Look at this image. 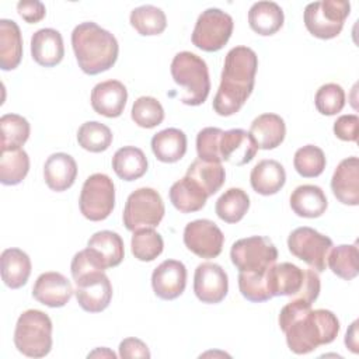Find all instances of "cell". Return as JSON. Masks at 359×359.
I'll use <instances>...</instances> for the list:
<instances>
[{
    "instance_id": "1",
    "label": "cell",
    "mask_w": 359,
    "mask_h": 359,
    "mask_svg": "<svg viewBox=\"0 0 359 359\" xmlns=\"http://www.w3.org/2000/svg\"><path fill=\"white\" fill-rule=\"evenodd\" d=\"M279 327L286 335L287 348L296 355H306L337 338L339 320L330 310H313L311 303L293 299L282 307Z\"/></svg>"
},
{
    "instance_id": "2",
    "label": "cell",
    "mask_w": 359,
    "mask_h": 359,
    "mask_svg": "<svg viewBox=\"0 0 359 359\" xmlns=\"http://www.w3.org/2000/svg\"><path fill=\"white\" fill-rule=\"evenodd\" d=\"M258 56L248 46L231 48L222 70L219 90L213 98V109L220 116L234 115L245 104L255 84Z\"/></svg>"
},
{
    "instance_id": "3",
    "label": "cell",
    "mask_w": 359,
    "mask_h": 359,
    "mask_svg": "<svg viewBox=\"0 0 359 359\" xmlns=\"http://www.w3.org/2000/svg\"><path fill=\"white\" fill-rule=\"evenodd\" d=\"M72 46L79 67L90 76L109 70L115 65L119 52L116 38L93 21L74 27Z\"/></svg>"
},
{
    "instance_id": "4",
    "label": "cell",
    "mask_w": 359,
    "mask_h": 359,
    "mask_svg": "<svg viewBox=\"0 0 359 359\" xmlns=\"http://www.w3.org/2000/svg\"><path fill=\"white\" fill-rule=\"evenodd\" d=\"M171 76L184 90L181 101L185 105H201L206 101L210 91V79L206 62L198 55L184 50L178 52L171 62Z\"/></svg>"
},
{
    "instance_id": "5",
    "label": "cell",
    "mask_w": 359,
    "mask_h": 359,
    "mask_svg": "<svg viewBox=\"0 0 359 359\" xmlns=\"http://www.w3.org/2000/svg\"><path fill=\"white\" fill-rule=\"evenodd\" d=\"M14 345L28 358H43L52 349V321L41 310L24 311L15 324Z\"/></svg>"
},
{
    "instance_id": "6",
    "label": "cell",
    "mask_w": 359,
    "mask_h": 359,
    "mask_svg": "<svg viewBox=\"0 0 359 359\" xmlns=\"http://www.w3.org/2000/svg\"><path fill=\"white\" fill-rule=\"evenodd\" d=\"M351 13V3L345 0H321L309 3L303 13L307 31L320 39H332L339 35Z\"/></svg>"
},
{
    "instance_id": "7",
    "label": "cell",
    "mask_w": 359,
    "mask_h": 359,
    "mask_svg": "<svg viewBox=\"0 0 359 359\" xmlns=\"http://www.w3.org/2000/svg\"><path fill=\"white\" fill-rule=\"evenodd\" d=\"M164 202L153 188H137L133 191L123 208V224L129 231L154 229L164 217Z\"/></svg>"
},
{
    "instance_id": "8",
    "label": "cell",
    "mask_w": 359,
    "mask_h": 359,
    "mask_svg": "<svg viewBox=\"0 0 359 359\" xmlns=\"http://www.w3.org/2000/svg\"><path fill=\"white\" fill-rule=\"evenodd\" d=\"M230 258L238 272H266L278 259L275 244L262 236L237 240L230 250Z\"/></svg>"
},
{
    "instance_id": "9",
    "label": "cell",
    "mask_w": 359,
    "mask_h": 359,
    "mask_svg": "<svg viewBox=\"0 0 359 359\" xmlns=\"http://www.w3.org/2000/svg\"><path fill=\"white\" fill-rule=\"evenodd\" d=\"M79 206L81 215L91 222L105 220L115 206V185L102 172L90 175L81 188Z\"/></svg>"
},
{
    "instance_id": "10",
    "label": "cell",
    "mask_w": 359,
    "mask_h": 359,
    "mask_svg": "<svg viewBox=\"0 0 359 359\" xmlns=\"http://www.w3.org/2000/svg\"><path fill=\"white\" fill-rule=\"evenodd\" d=\"M233 27L230 14L220 8H206L196 20L191 36L192 43L205 52H217L229 42Z\"/></svg>"
},
{
    "instance_id": "11",
    "label": "cell",
    "mask_w": 359,
    "mask_h": 359,
    "mask_svg": "<svg viewBox=\"0 0 359 359\" xmlns=\"http://www.w3.org/2000/svg\"><path fill=\"white\" fill-rule=\"evenodd\" d=\"M289 251L304 261L311 269L323 272L327 268V257L332 248V240L317 230L303 226L294 229L287 237Z\"/></svg>"
},
{
    "instance_id": "12",
    "label": "cell",
    "mask_w": 359,
    "mask_h": 359,
    "mask_svg": "<svg viewBox=\"0 0 359 359\" xmlns=\"http://www.w3.org/2000/svg\"><path fill=\"white\" fill-rule=\"evenodd\" d=\"M79 306L88 313L105 310L112 299V285L104 271H90L73 279Z\"/></svg>"
},
{
    "instance_id": "13",
    "label": "cell",
    "mask_w": 359,
    "mask_h": 359,
    "mask_svg": "<svg viewBox=\"0 0 359 359\" xmlns=\"http://www.w3.org/2000/svg\"><path fill=\"white\" fill-rule=\"evenodd\" d=\"M223 243L224 236L212 220L198 219L189 222L184 229L185 247L201 258H216L222 252Z\"/></svg>"
},
{
    "instance_id": "14",
    "label": "cell",
    "mask_w": 359,
    "mask_h": 359,
    "mask_svg": "<svg viewBox=\"0 0 359 359\" xmlns=\"http://www.w3.org/2000/svg\"><path fill=\"white\" fill-rule=\"evenodd\" d=\"M194 292L202 303H220L229 292L226 271L215 262L199 264L194 275Z\"/></svg>"
},
{
    "instance_id": "15",
    "label": "cell",
    "mask_w": 359,
    "mask_h": 359,
    "mask_svg": "<svg viewBox=\"0 0 359 359\" xmlns=\"http://www.w3.org/2000/svg\"><path fill=\"white\" fill-rule=\"evenodd\" d=\"M187 286V268L181 261L165 259L151 273V287L157 297L174 300Z\"/></svg>"
},
{
    "instance_id": "16",
    "label": "cell",
    "mask_w": 359,
    "mask_h": 359,
    "mask_svg": "<svg viewBox=\"0 0 359 359\" xmlns=\"http://www.w3.org/2000/svg\"><path fill=\"white\" fill-rule=\"evenodd\" d=\"M74 290L70 280L59 272L41 273L32 287V296L41 304L56 309L63 307L73 296Z\"/></svg>"
},
{
    "instance_id": "17",
    "label": "cell",
    "mask_w": 359,
    "mask_h": 359,
    "mask_svg": "<svg viewBox=\"0 0 359 359\" xmlns=\"http://www.w3.org/2000/svg\"><path fill=\"white\" fill-rule=\"evenodd\" d=\"M334 196L344 205H359V160L356 156L344 158L331 178Z\"/></svg>"
},
{
    "instance_id": "18",
    "label": "cell",
    "mask_w": 359,
    "mask_h": 359,
    "mask_svg": "<svg viewBox=\"0 0 359 359\" xmlns=\"http://www.w3.org/2000/svg\"><path fill=\"white\" fill-rule=\"evenodd\" d=\"M128 100V90L119 80H107L91 90L93 109L107 118H116L123 112Z\"/></svg>"
},
{
    "instance_id": "19",
    "label": "cell",
    "mask_w": 359,
    "mask_h": 359,
    "mask_svg": "<svg viewBox=\"0 0 359 359\" xmlns=\"http://www.w3.org/2000/svg\"><path fill=\"white\" fill-rule=\"evenodd\" d=\"M219 150L222 161L233 165H244L255 157L258 146L250 132L236 128L223 132Z\"/></svg>"
},
{
    "instance_id": "20",
    "label": "cell",
    "mask_w": 359,
    "mask_h": 359,
    "mask_svg": "<svg viewBox=\"0 0 359 359\" xmlns=\"http://www.w3.org/2000/svg\"><path fill=\"white\" fill-rule=\"evenodd\" d=\"M31 55L32 59L43 67L59 65L65 56L60 32L53 28H42L34 32L31 36Z\"/></svg>"
},
{
    "instance_id": "21",
    "label": "cell",
    "mask_w": 359,
    "mask_h": 359,
    "mask_svg": "<svg viewBox=\"0 0 359 359\" xmlns=\"http://www.w3.org/2000/svg\"><path fill=\"white\" fill-rule=\"evenodd\" d=\"M304 282V271L290 262L269 266L266 271V287L272 297L296 296Z\"/></svg>"
},
{
    "instance_id": "22",
    "label": "cell",
    "mask_w": 359,
    "mask_h": 359,
    "mask_svg": "<svg viewBox=\"0 0 359 359\" xmlns=\"http://www.w3.org/2000/svg\"><path fill=\"white\" fill-rule=\"evenodd\" d=\"M77 177L76 160L67 153L50 154L43 165V178L49 189L63 192L69 189Z\"/></svg>"
},
{
    "instance_id": "23",
    "label": "cell",
    "mask_w": 359,
    "mask_h": 359,
    "mask_svg": "<svg viewBox=\"0 0 359 359\" xmlns=\"http://www.w3.org/2000/svg\"><path fill=\"white\" fill-rule=\"evenodd\" d=\"M87 247L93 251L104 269L118 266L125 257L122 237L111 230L94 233L87 241Z\"/></svg>"
},
{
    "instance_id": "24",
    "label": "cell",
    "mask_w": 359,
    "mask_h": 359,
    "mask_svg": "<svg viewBox=\"0 0 359 359\" xmlns=\"http://www.w3.org/2000/svg\"><path fill=\"white\" fill-rule=\"evenodd\" d=\"M252 189L264 196L275 195L286 182V172L283 165L276 160H261L254 165L250 174Z\"/></svg>"
},
{
    "instance_id": "25",
    "label": "cell",
    "mask_w": 359,
    "mask_h": 359,
    "mask_svg": "<svg viewBox=\"0 0 359 359\" xmlns=\"http://www.w3.org/2000/svg\"><path fill=\"white\" fill-rule=\"evenodd\" d=\"M250 133L254 137L258 149L272 150L285 140L286 125L285 121L276 114H261L251 122Z\"/></svg>"
},
{
    "instance_id": "26",
    "label": "cell",
    "mask_w": 359,
    "mask_h": 359,
    "mask_svg": "<svg viewBox=\"0 0 359 359\" xmlns=\"http://www.w3.org/2000/svg\"><path fill=\"white\" fill-rule=\"evenodd\" d=\"M1 279L10 289L24 286L31 275V259L27 252L20 248H7L0 257Z\"/></svg>"
},
{
    "instance_id": "27",
    "label": "cell",
    "mask_w": 359,
    "mask_h": 359,
    "mask_svg": "<svg viewBox=\"0 0 359 359\" xmlns=\"http://www.w3.org/2000/svg\"><path fill=\"white\" fill-rule=\"evenodd\" d=\"M327 206V196L317 185H300L290 195V208L300 217H320L325 212Z\"/></svg>"
},
{
    "instance_id": "28",
    "label": "cell",
    "mask_w": 359,
    "mask_h": 359,
    "mask_svg": "<svg viewBox=\"0 0 359 359\" xmlns=\"http://www.w3.org/2000/svg\"><path fill=\"white\" fill-rule=\"evenodd\" d=\"M283 10L275 1H257L250 7L248 24L254 32L269 36L278 32L283 25Z\"/></svg>"
},
{
    "instance_id": "29",
    "label": "cell",
    "mask_w": 359,
    "mask_h": 359,
    "mask_svg": "<svg viewBox=\"0 0 359 359\" xmlns=\"http://www.w3.org/2000/svg\"><path fill=\"white\" fill-rule=\"evenodd\" d=\"M22 59V36L13 20H0V67L14 70Z\"/></svg>"
},
{
    "instance_id": "30",
    "label": "cell",
    "mask_w": 359,
    "mask_h": 359,
    "mask_svg": "<svg viewBox=\"0 0 359 359\" xmlns=\"http://www.w3.org/2000/svg\"><path fill=\"white\" fill-rule=\"evenodd\" d=\"M168 195L172 206L181 213H192L201 210L209 198L206 192L187 175L171 185Z\"/></svg>"
},
{
    "instance_id": "31",
    "label": "cell",
    "mask_w": 359,
    "mask_h": 359,
    "mask_svg": "<svg viewBox=\"0 0 359 359\" xmlns=\"http://www.w3.org/2000/svg\"><path fill=\"white\" fill-rule=\"evenodd\" d=\"M151 150L157 160L175 163L187 153V135L177 128H167L151 137Z\"/></svg>"
},
{
    "instance_id": "32",
    "label": "cell",
    "mask_w": 359,
    "mask_h": 359,
    "mask_svg": "<svg viewBox=\"0 0 359 359\" xmlns=\"http://www.w3.org/2000/svg\"><path fill=\"white\" fill-rule=\"evenodd\" d=\"M147 165V157L143 150L135 146H123L112 157V168L123 181L139 180L146 174Z\"/></svg>"
},
{
    "instance_id": "33",
    "label": "cell",
    "mask_w": 359,
    "mask_h": 359,
    "mask_svg": "<svg viewBox=\"0 0 359 359\" xmlns=\"http://www.w3.org/2000/svg\"><path fill=\"white\" fill-rule=\"evenodd\" d=\"M187 177L194 180L208 196L216 194L224 184L226 171L222 163H209L196 158L187 170Z\"/></svg>"
},
{
    "instance_id": "34",
    "label": "cell",
    "mask_w": 359,
    "mask_h": 359,
    "mask_svg": "<svg viewBox=\"0 0 359 359\" xmlns=\"http://www.w3.org/2000/svg\"><path fill=\"white\" fill-rule=\"evenodd\" d=\"M250 209V196L241 188H229L216 201V215L226 223L240 222Z\"/></svg>"
},
{
    "instance_id": "35",
    "label": "cell",
    "mask_w": 359,
    "mask_h": 359,
    "mask_svg": "<svg viewBox=\"0 0 359 359\" xmlns=\"http://www.w3.org/2000/svg\"><path fill=\"white\" fill-rule=\"evenodd\" d=\"M359 252L356 244H341L330 250L327 264L332 273L344 280H352L358 276Z\"/></svg>"
},
{
    "instance_id": "36",
    "label": "cell",
    "mask_w": 359,
    "mask_h": 359,
    "mask_svg": "<svg viewBox=\"0 0 359 359\" xmlns=\"http://www.w3.org/2000/svg\"><path fill=\"white\" fill-rule=\"evenodd\" d=\"M130 25L143 36L161 34L167 27V17L164 11L156 6L144 4L130 11Z\"/></svg>"
},
{
    "instance_id": "37",
    "label": "cell",
    "mask_w": 359,
    "mask_h": 359,
    "mask_svg": "<svg viewBox=\"0 0 359 359\" xmlns=\"http://www.w3.org/2000/svg\"><path fill=\"white\" fill-rule=\"evenodd\" d=\"M29 171V157L24 149L6 150L0 154V182L3 185L20 184Z\"/></svg>"
},
{
    "instance_id": "38",
    "label": "cell",
    "mask_w": 359,
    "mask_h": 359,
    "mask_svg": "<svg viewBox=\"0 0 359 359\" xmlns=\"http://www.w3.org/2000/svg\"><path fill=\"white\" fill-rule=\"evenodd\" d=\"M1 151L21 149L28 140L31 126L28 121L18 114H4L0 118Z\"/></svg>"
},
{
    "instance_id": "39",
    "label": "cell",
    "mask_w": 359,
    "mask_h": 359,
    "mask_svg": "<svg viewBox=\"0 0 359 359\" xmlns=\"http://www.w3.org/2000/svg\"><path fill=\"white\" fill-rule=\"evenodd\" d=\"M112 137L111 129L98 121L84 122L77 130L79 144L91 153L105 151L111 146Z\"/></svg>"
},
{
    "instance_id": "40",
    "label": "cell",
    "mask_w": 359,
    "mask_h": 359,
    "mask_svg": "<svg viewBox=\"0 0 359 359\" xmlns=\"http://www.w3.org/2000/svg\"><path fill=\"white\" fill-rule=\"evenodd\" d=\"M130 247L136 259L150 262L163 252L164 241L154 229H140L133 231Z\"/></svg>"
},
{
    "instance_id": "41",
    "label": "cell",
    "mask_w": 359,
    "mask_h": 359,
    "mask_svg": "<svg viewBox=\"0 0 359 359\" xmlns=\"http://www.w3.org/2000/svg\"><path fill=\"white\" fill-rule=\"evenodd\" d=\"M325 154L314 144H306L296 150L293 165L299 175L304 178H314L323 174L325 168Z\"/></svg>"
},
{
    "instance_id": "42",
    "label": "cell",
    "mask_w": 359,
    "mask_h": 359,
    "mask_svg": "<svg viewBox=\"0 0 359 359\" xmlns=\"http://www.w3.org/2000/svg\"><path fill=\"white\" fill-rule=\"evenodd\" d=\"M130 118L137 126L144 129H151L163 122L164 109L157 98L143 95L133 102Z\"/></svg>"
},
{
    "instance_id": "43",
    "label": "cell",
    "mask_w": 359,
    "mask_h": 359,
    "mask_svg": "<svg viewBox=\"0 0 359 359\" xmlns=\"http://www.w3.org/2000/svg\"><path fill=\"white\" fill-rule=\"evenodd\" d=\"M314 104L321 115H337L345 107V91L337 83L323 84L316 93Z\"/></svg>"
},
{
    "instance_id": "44",
    "label": "cell",
    "mask_w": 359,
    "mask_h": 359,
    "mask_svg": "<svg viewBox=\"0 0 359 359\" xmlns=\"http://www.w3.org/2000/svg\"><path fill=\"white\" fill-rule=\"evenodd\" d=\"M238 289L243 297L252 303H261L272 299L266 287V272H240Z\"/></svg>"
},
{
    "instance_id": "45",
    "label": "cell",
    "mask_w": 359,
    "mask_h": 359,
    "mask_svg": "<svg viewBox=\"0 0 359 359\" xmlns=\"http://www.w3.org/2000/svg\"><path fill=\"white\" fill-rule=\"evenodd\" d=\"M224 130L220 128H203L196 136L198 158L209 163H222L220 157V139Z\"/></svg>"
},
{
    "instance_id": "46",
    "label": "cell",
    "mask_w": 359,
    "mask_h": 359,
    "mask_svg": "<svg viewBox=\"0 0 359 359\" xmlns=\"http://www.w3.org/2000/svg\"><path fill=\"white\" fill-rule=\"evenodd\" d=\"M358 128H359V118L355 114L341 115L334 122V133L338 139L344 142H356Z\"/></svg>"
},
{
    "instance_id": "47",
    "label": "cell",
    "mask_w": 359,
    "mask_h": 359,
    "mask_svg": "<svg viewBox=\"0 0 359 359\" xmlns=\"http://www.w3.org/2000/svg\"><path fill=\"white\" fill-rule=\"evenodd\" d=\"M320 276L318 272L314 269L304 271V282L300 292L294 296V299H302L309 303H314L320 294Z\"/></svg>"
},
{
    "instance_id": "48",
    "label": "cell",
    "mask_w": 359,
    "mask_h": 359,
    "mask_svg": "<svg viewBox=\"0 0 359 359\" xmlns=\"http://www.w3.org/2000/svg\"><path fill=\"white\" fill-rule=\"evenodd\" d=\"M17 11L25 20L28 24H36L39 22L45 14L46 8L42 1L38 0H24L17 3Z\"/></svg>"
},
{
    "instance_id": "49",
    "label": "cell",
    "mask_w": 359,
    "mask_h": 359,
    "mask_svg": "<svg viewBox=\"0 0 359 359\" xmlns=\"http://www.w3.org/2000/svg\"><path fill=\"white\" fill-rule=\"evenodd\" d=\"M119 356L123 359H129V358H150V351L147 348V345L139 339V338H125L121 344H119Z\"/></svg>"
},
{
    "instance_id": "50",
    "label": "cell",
    "mask_w": 359,
    "mask_h": 359,
    "mask_svg": "<svg viewBox=\"0 0 359 359\" xmlns=\"http://www.w3.org/2000/svg\"><path fill=\"white\" fill-rule=\"evenodd\" d=\"M356 327H358V321H353L351 324V328L346 331V335H345V345L353 353L359 352V349H358V331H356Z\"/></svg>"
},
{
    "instance_id": "51",
    "label": "cell",
    "mask_w": 359,
    "mask_h": 359,
    "mask_svg": "<svg viewBox=\"0 0 359 359\" xmlns=\"http://www.w3.org/2000/svg\"><path fill=\"white\" fill-rule=\"evenodd\" d=\"M94 356H108V358H116V355L112 352V351H109L108 348H97L95 351H93V352H90L88 353V358H94Z\"/></svg>"
}]
</instances>
